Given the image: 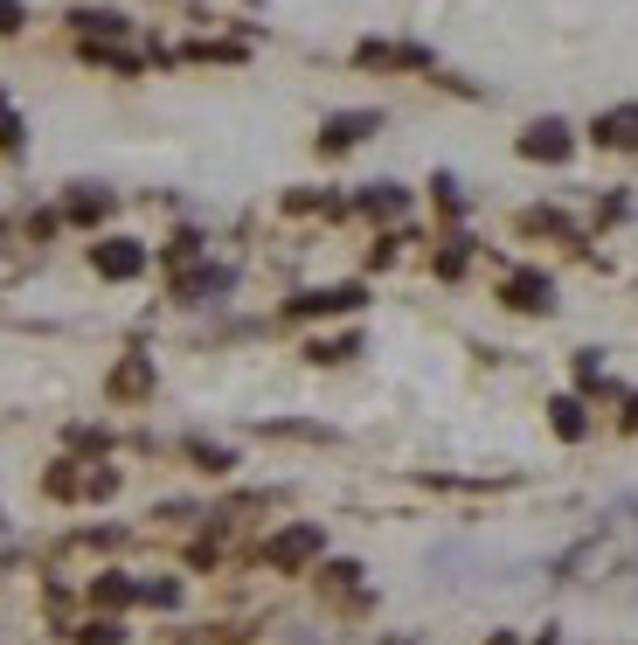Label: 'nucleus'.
Here are the masks:
<instances>
[{
    "label": "nucleus",
    "mask_w": 638,
    "mask_h": 645,
    "mask_svg": "<svg viewBox=\"0 0 638 645\" xmlns=\"http://www.w3.org/2000/svg\"><path fill=\"white\" fill-rule=\"evenodd\" d=\"M181 56H195V63H243L236 42H195V49H181Z\"/></svg>",
    "instance_id": "obj_25"
},
{
    "label": "nucleus",
    "mask_w": 638,
    "mask_h": 645,
    "mask_svg": "<svg viewBox=\"0 0 638 645\" xmlns=\"http://www.w3.org/2000/svg\"><path fill=\"white\" fill-rule=\"evenodd\" d=\"M70 445H77V451H105L111 438H105V430H90V424H77V430H70Z\"/></svg>",
    "instance_id": "obj_28"
},
{
    "label": "nucleus",
    "mask_w": 638,
    "mask_h": 645,
    "mask_svg": "<svg viewBox=\"0 0 638 645\" xmlns=\"http://www.w3.org/2000/svg\"><path fill=\"white\" fill-rule=\"evenodd\" d=\"M319 556H327V527L319 521H285L265 541V569H278V576H298V569H312Z\"/></svg>",
    "instance_id": "obj_1"
},
{
    "label": "nucleus",
    "mask_w": 638,
    "mask_h": 645,
    "mask_svg": "<svg viewBox=\"0 0 638 645\" xmlns=\"http://www.w3.org/2000/svg\"><path fill=\"white\" fill-rule=\"evenodd\" d=\"M354 208H361V216H375V222L409 216V187H396V181H375L368 195H354Z\"/></svg>",
    "instance_id": "obj_14"
},
{
    "label": "nucleus",
    "mask_w": 638,
    "mask_h": 645,
    "mask_svg": "<svg viewBox=\"0 0 638 645\" xmlns=\"http://www.w3.org/2000/svg\"><path fill=\"white\" fill-rule=\"evenodd\" d=\"M625 430H638V395H625V416H617Z\"/></svg>",
    "instance_id": "obj_29"
},
{
    "label": "nucleus",
    "mask_w": 638,
    "mask_h": 645,
    "mask_svg": "<svg viewBox=\"0 0 638 645\" xmlns=\"http://www.w3.org/2000/svg\"><path fill=\"white\" fill-rule=\"evenodd\" d=\"M520 236H562V243H576V222L555 216V208H528V216H520Z\"/></svg>",
    "instance_id": "obj_19"
},
{
    "label": "nucleus",
    "mask_w": 638,
    "mask_h": 645,
    "mask_svg": "<svg viewBox=\"0 0 638 645\" xmlns=\"http://www.w3.org/2000/svg\"><path fill=\"white\" fill-rule=\"evenodd\" d=\"M111 208H119V195H111V187H98V181H77L63 202H56V216H63L70 230H98V222L111 216Z\"/></svg>",
    "instance_id": "obj_6"
},
{
    "label": "nucleus",
    "mask_w": 638,
    "mask_h": 645,
    "mask_svg": "<svg viewBox=\"0 0 638 645\" xmlns=\"http://www.w3.org/2000/svg\"><path fill=\"white\" fill-rule=\"evenodd\" d=\"M22 22H28V8H22V0H0V35H14Z\"/></svg>",
    "instance_id": "obj_27"
},
{
    "label": "nucleus",
    "mask_w": 638,
    "mask_h": 645,
    "mask_svg": "<svg viewBox=\"0 0 638 645\" xmlns=\"http://www.w3.org/2000/svg\"><path fill=\"white\" fill-rule=\"evenodd\" d=\"M70 28H77V35H90V42H105V35L119 42V35L133 28V22H125V14H111V8H77V14H70Z\"/></svg>",
    "instance_id": "obj_16"
},
{
    "label": "nucleus",
    "mask_w": 638,
    "mask_h": 645,
    "mask_svg": "<svg viewBox=\"0 0 638 645\" xmlns=\"http://www.w3.org/2000/svg\"><path fill=\"white\" fill-rule=\"evenodd\" d=\"M42 492L49 500H84V459H56L42 472Z\"/></svg>",
    "instance_id": "obj_17"
},
{
    "label": "nucleus",
    "mask_w": 638,
    "mask_h": 645,
    "mask_svg": "<svg viewBox=\"0 0 638 645\" xmlns=\"http://www.w3.org/2000/svg\"><path fill=\"white\" fill-rule=\"evenodd\" d=\"M549 424H555V438H584V430H590L584 395H555V403H549Z\"/></svg>",
    "instance_id": "obj_18"
},
{
    "label": "nucleus",
    "mask_w": 638,
    "mask_h": 645,
    "mask_svg": "<svg viewBox=\"0 0 638 645\" xmlns=\"http://www.w3.org/2000/svg\"><path fill=\"white\" fill-rule=\"evenodd\" d=\"M514 154H520V160H541V167H562V160L576 154V132L562 125V119H535V125L514 139Z\"/></svg>",
    "instance_id": "obj_5"
},
{
    "label": "nucleus",
    "mask_w": 638,
    "mask_h": 645,
    "mask_svg": "<svg viewBox=\"0 0 638 645\" xmlns=\"http://www.w3.org/2000/svg\"><path fill=\"white\" fill-rule=\"evenodd\" d=\"M486 645H520V638H514V632H493V638H486Z\"/></svg>",
    "instance_id": "obj_30"
},
{
    "label": "nucleus",
    "mask_w": 638,
    "mask_h": 645,
    "mask_svg": "<svg viewBox=\"0 0 638 645\" xmlns=\"http://www.w3.org/2000/svg\"><path fill=\"white\" fill-rule=\"evenodd\" d=\"M84 63L119 70V77H139V56H125V49H111V42H84Z\"/></svg>",
    "instance_id": "obj_22"
},
{
    "label": "nucleus",
    "mask_w": 638,
    "mask_h": 645,
    "mask_svg": "<svg viewBox=\"0 0 638 645\" xmlns=\"http://www.w3.org/2000/svg\"><path fill=\"white\" fill-rule=\"evenodd\" d=\"M597 146H611V154H625V146H638V105H611L604 119L590 125Z\"/></svg>",
    "instance_id": "obj_12"
},
{
    "label": "nucleus",
    "mask_w": 638,
    "mask_h": 645,
    "mask_svg": "<svg viewBox=\"0 0 638 645\" xmlns=\"http://www.w3.org/2000/svg\"><path fill=\"white\" fill-rule=\"evenodd\" d=\"M430 195H438L444 216H458V208H465V195H458V181H452V174H430Z\"/></svg>",
    "instance_id": "obj_26"
},
{
    "label": "nucleus",
    "mask_w": 638,
    "mask_h": 645,
    "mask_svg": "<svg viewBox=\"0 0 638 645\" xmlns=\"http://www.w3.org/2000/svg\"><path fill=\"white\" fill-rule=\"evenodd\" d=\"M139 604H154V611H174V604H181V576H146V583H139Z\"/></svg>",
    "instance_id": "obj_23"
},
{
    "label": "nucleus",
    "mask_w": 638,
    "mask_h": 645,
    "mask_svg": "<svg viewBox=\"0 0 638 645\" xmlns=\"http://www.w3.org/2000/svg\"><path fill=\"white\" fill-rule=\"evenodd\" d=\"M0 243H8V222H0Z\"/></svg>",
    "instance_id": "obj_31"
},
{
    "label": "nucleus",
    "mask_w": 638,
    "mask_h": 645,
    "mask_svg": "<svg viewBox=\"0 0 638 645\" xmlns=\"http://www.w3.org/2000/svg\"><path fill=\"white\" fill-rule=\"evenodd\" d=\"M354 63L361 70H438V56H430L424 42H361Z\"/></svg>",
    "instance_id": "obj_8"
},
{
    "label": "nucleus",
    "mask_w": 638,
    "mask_h": 645,
    "mask_svg": "<svg viewBox=\"0 0 638 645\" xmlns=\"http://www.w3.org/2000/svg\"><path fill=\"white\" fill-rule=\"evenodd\" d=\"M375 125H382V111H333V119L319 125V154H327V160L347 154V146H361Z\"/></svg>",
    "instance_id": "obj_10"
},
{
    "label": "nucleus",
    "mask_w": 638,
    "mask_h": 645,
    "mask_svg": "<svg viewBox=\"0 0 638 645\" xmlns=\"http://www.w3.org/2000/svg\"><path fill=\"white\" fill-rule=\"evenodd\" d=\"M181 459L195 472H209V479H222V472H236V451L216 445V438H181Z\"/></svg>",
    "instance_id": "obj_13"
},
{
    "label": "nucleus",
    "mask_w": 638,
    "mask_h": 645,
    "mask_svg": "<svg viewBox=\"0 0 638 645\" xmlns=\"http://www.w3.org/2000/svg\"><path fill=\"white\" fill-rule=\"evenodd\" d=\"M133 604H139V576H133V569H98V576H90V611L119 618V611H133Z\"/></svg>",
    "instance_id": "obj_9"
},
{
    "label": "nucleus",
    "mask_w": 638,
    "mask_h": 645,
    "mask_svg": "<svg viewBox=\"0 0 638 645\" xmlns=\"http://www.w3.org/2000/svg\"><path fill=\"white\" fill-rule=\"evenodd\" d=\"M236 284V271H222V264H201V271H181V306H209V299H222Z\"/></svg>",
    "instance_id": "obj_11"
},
{
    "label": "nucleus",
    "mask_w": 638,
    "mask_h": 645,
    "mask_svg": "<svg viewBox=\"0 0 638 645\" xmlns=\"http://www.w3.org/2000/svg\"><path fill=\"white\" fill-rule=\"evenodd\" d=\"M465 264H473V236H444L438 243V278H465Z\"/></svg>",
    "instance_id": "obj_20"
},
{
    "label": "nucleus",
    "mask_w": 638,
    "mask_h": 645,
    "mask_svg": "<svg viewBox=\"0 0 638 645\" xmlns=\"http://www.w3.org/2000/svg\"><path fill=\"white\" fill-rule=\"evenodd\" d=\"M154 389H160V368H154V354H125V362L105 375V395H111V403H146Z\"/></svg>",
    "instance_id": "obj_7"
},
{
    "label": "nucleus",
    "mask_w": 638,
    "mask_h": 645,
    "mask_svg": "<svg viewBox=\"0 0 638 645\" xmlns=\"http://www.w3.org/2000/svg\"><path fill=\"white\" fill-rule=\"evenodd\" d=\"M361 354V333H319V340H306V362L312 368H341V362H354Z\"/></svg>",
    "instance_id": "obj_15"
},
{
    "label": "nucleus",
    "mask_w": 638,
    "mask_h": 645,
    "mask_svg": "<svg viewBox=\"0 0 638 645\" xmlns=\"http://www.w3.org/2000/svg\"><path fill=\"white\" fill-rule=\"evenodd\" d=\"M500 306L506 313H555V278L549 271H506L500 278Z\"/></svg>",
    "instance_id": "obj_4"
},
{
    "label": "nucleus",
    "mask_w": 638,
    "mask_h": 645,
    "mask_svg": "<svg viewBox=\"0 0 638 645\" xmlns=\"http://www.w3.org/2000/svg\"><path fill=\"white\" fill-rule=\"evenodd\" d=\"M146 264H154V257H146L139 236H98V243H90V271L111 278V284H133Z\"/></svg>",
    "instance_id": "obj_3"
},
{
    "label": "nucleus",
    "mask_w": 638,
    "mask_h": 645,
    "mask_svg": "<svg viewBox=\"0 0 638 645\" xmlns=\"http://www.w3.org/2000/svg\"><path fill=\"white\" fill-rule=\"evenodd\" d=\"M167 264H174V271H187V264H201V230H181L174 243H167Z\"/></svg>",
    "instance_id": "obj_24"
},
{
    "label": "nucleus",
    "mask_w": 638,
    "mask_h": 645,
    "mask_svg": "<svg viewBox=\"0 0 638 645\" xmlns=\"http://www.w3.org/2000/svg\"><path fill=\"white\" fill-rule=\"evenodd\" d=\"M368 306V284L361 278H347V284H319V292H298L285 319H333V313H361Z\"/></svg>",
    "instance_id": "obj_2"
},
{
    "label": "nucleus",
    "mask_w": 638,
    "mask_h": 645,
    "mask_svg": "<svg viewBox=\"0 0 638 645\" xmlns=\"http://www.w3.org/2000/svg\"><path fill=\"white\" fill-rule=\"evenodd\" d=\"M70 638H77V645H125V624L98 611V618H84V624H77V632H70Z\"/></svg>",
    "instance_id": "obj_21"
}]
</instances>
